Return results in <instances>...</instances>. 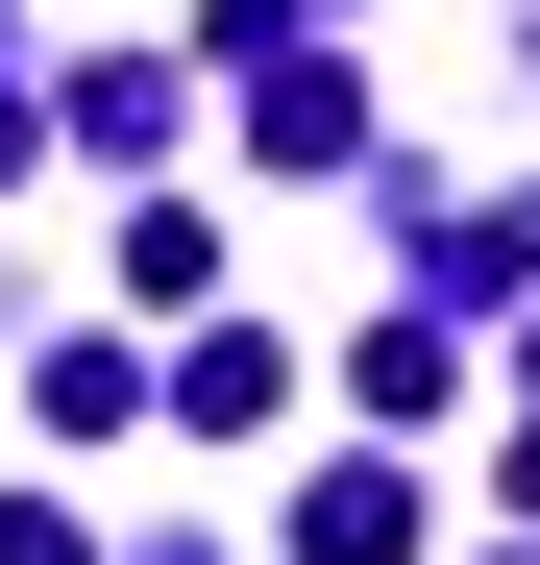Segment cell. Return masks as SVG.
<instances>
[{
	"label": "cell",
	"instance_id": "277c9868",
	"mask_svg": "<svg viewBox=\"0 0 540 565\" xmlns=\"http://www.w3.org/2000/svg\"><path fill=\"white\" fill-rule=\"evenodd\" d=\"M270 394H295V369H270V344H246V320H197V369H172V418H197V443H246V418H270Z\"/></svg>",
	"mask_w": 540,
	"mask_h": 565
},
{
	"label": "cell",
	"instance_id": "3957f363",
	"mask_svg": "<svg viewBox=\"0 0 540 565\" xmlns=\"http://www.w3.org/2000/svg\"><path fill=\"white\" fill-rule=\"evenodd\" d=\"M25 418H50V443H123V418H148V369H123V344H50V369H25Z\"/></svg>",
	"mask_w": 540,
	"mask_h": 565
},
{
	"label": "cell",
	"instance_id": "7a4b0ae2",
	"mask_svg": "<svg viewBox=\"0 0 540 565\" xmlns=\"http://www.w3.org/2000/svg\"><path fill=\"white\" fill-rule=\"evenodd\" d=\"M442 394H467V369H442V320H369V344H344V418H369V443H418Z\"/></svg>",
	"mask_w": 540,
	"mask_h": 565
},
{
	"label": "cell",
	"instance_id": "6da1fadb",
	"mask_svg": "<svg viewBox=\"0 0 540 565\" xmlns=\"http://www.w3.org/2000/svg\"><path fill=\"white\" fill-rule=\"evenodd\" d=\"M295 565H418V467H320V492H295Z\"/></svg>",
	"mask_w": 540,
	"mask_h": 565
},
{
	"label": "cell",
	"instance_id": "5b68a950",
	"mask_svg": "<svg viewBox=\"0 0 540 565\" xmlns=\"http://www.w3.org/2000/svg\"><path fill=\"white\" fill-rule=\"evenodd\" d=\"M246 148H270V172H320V148H369V99H344V74H270V99H246Z\"/></svg>",
	"mask_w": 540,
	"mask_h": 565
}]
</instances>
